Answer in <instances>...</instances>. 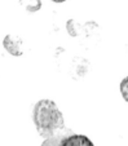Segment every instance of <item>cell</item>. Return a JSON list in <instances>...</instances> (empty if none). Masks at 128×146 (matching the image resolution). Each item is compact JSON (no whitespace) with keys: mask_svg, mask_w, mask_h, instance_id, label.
Masks as SVG:
<instances>
[{"mask_svg":"<svg viewBox=\"0 0 128 146\" xmlns=\"http://www.w3.org/2000/svg\"><path fill=\"white\" fill-rule=\"evenodd\" d=\"M62 146H95V145L84 135H71L65 137Z\"/></svg>","mask_w":128,"mask_h":146,"instance_id":"3","label":"cell"},{"mask_svg":"<svg viewBox=\"0 0 128 146\" xmlns=\"http://www.w3.org/2000/svg\"><path fill=\"white\" fill-rule=\"evenodd\" d=\"M65 137L62 135H53L50 136V137L45 138L44 141H43L42 146H62V142H64Z\"/></svg>","mask_w":128,"mask_h":146,"instance_id":"4","label":"cell"},{"mask_svg":"<svg viewBox=\"0 0 128 146\" xmlns=\"http://www.w3.org/2000/svg\"><path fill=\"white\" fill-rule=\"evenodd\" d=\"M3 45H4L7 52H8L9 54L14 56V57H20V56L23 54L22 40H20L18 36L7 35L3 40Z\"/></svg>","mask_w":128,"mask_h":146,"instance_id":"2","label":"cell"},{"mask_svg":"<svg viewBox=\"0 0 128 146\" xmlns=\"http://www.w3.org/2000/svg\"><path fill=\"white\" fill-rule=\"evenodd\" d=\"M120 93H122V97L124 98V101L128 102V76H125L120 82Z\"/></svg>","mask_w":128,"mask_h":146,"instance_id":"6","label":"cell"},{"mask_svg":"<svg viewBox=\"0 0 128 146\" xmlns=\"http://www.w3.org/2000/svg\"><path fill=\"white\" fill-rule=\"evenodd\" d=\"M53 3H57V4H60V3H64V1H66V0H52Z\"/></svg>","mask_w":128,"mask_h":146,"instance_id":"7","label":"cell"},{"mask_svg":"<svg viewBox=\"0 0 128 146\" xmlns=\"http://www.w3.org/2000/svg\"><path fill=\"white\" fill-rule=\"evenodd\" d=\"M20 3L25 7L27 12H38L42 7L40 0H20Z\"/></svg>","mask_w":128,"mask_h":146,"instance_id":"5","label":"cell"},{"mask_svg":"<svg viewBox=\"0 0 128 146\" xmlns=\"http://www.w3.org/2000/svg\"><path fill=\"white\" fill-rule=\"evenodd\" d=\"M32 120L38 133L44 138L56 135L57 131L62 129L65 125L64 115L52 100H40L36 102L32 111Z\"/></svg>","mask_w":128,"mask_h":146,"instance_id":"1","label":"cell"}]
</instances>
